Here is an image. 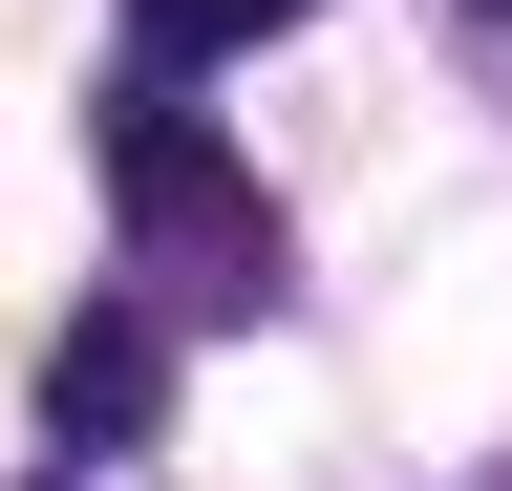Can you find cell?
I'll return each instance as SVG.
<instances>
[{"mask_svg": "<svg viewBox=\"0 0 512 491\" xmlns=\"http://www.w3.org/2000/svg\"><path fill=\"white\" fill-rule=\"evenodd\" d=\"M43 406H64V427L107 449V427H150V406H171V342H150V321H64V363H43Z\"/></svg>", "mask_w": 512, "mask_h": 491, "instance_id": "2", "label": "cell"}, {"mask_svg": "<svg viewBox=\"0 0 512 491\" xmlns=\"http://www.w3.org/2000/svg\"><path fill=\"white\" fill-rule=\"evenodd\" d=\"M107 171H128V214H150V235H235V257H256V193L214 171V129H192V107H128Z\"/></svg>", "mask_w": 512, "mask_h": 491, "instance_id": "1", "label": "cell"}, {"mask_svg": "<svg viewBox=\"0 0 512 491\" xmlns=\"http://www.w3.org/2000/svg\"><path fill=\"white\" fill-rule=\"evenodd\" d=\"M128 22H150L171 65H214V43H256V22H299V0H128Z\"/></svg>", "mask_w": 512, "mask_h": 491, "instance_id": "3", "label": "cell"}]
</instances>
